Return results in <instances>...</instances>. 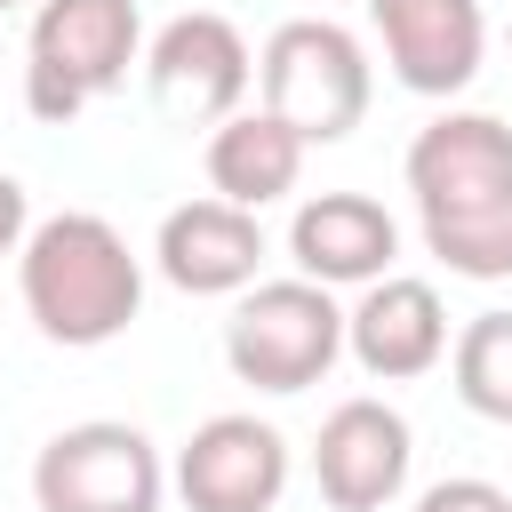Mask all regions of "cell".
<instances>
[{"label": "cell", "mask_w": 512, "mask_h": 512, "mask_svg": "<svg viewBox=\"0 0 512 512\" xmlns=\"http://www.w3.org/2000/svg\"><path fill=\"white\" fill-rule=\"evenodd\" d=\"M152 264H160V280L184 288V296H240V288H256L264 224H256L248 208H224V200H184V208L160 216Z\"/></svg>", "instance_id": "cell-13"}, {"label": "cell", "mask_w": 512, "mask_h": 512, "mask_svg": "<svg viewBox=\"0 0 512 512\" xmlns=\"http://www.w3.org/2000/svg\"><path fill=\"white\" fill-rule=\"evenodd\" d=\"M168 480H176L184 512H272L288 488V440H280V424L224 408V416L192 424Z\"/></svg>", "instance_id": "cell-8"}, {"label": "cell", "mask_w": 512, "mask_h": 512, "mask_svg": "<svg viewBox=\"0 0 512 512\" xmlns=\"http://www.w3.org/2000/svg\"><path fill=\"white\" fill-rule=\"evenodd\" d=\"M144 64V16L136 0H40L24 32V104L32 120L64 128L96 96H112Z\"/></svg>", "instance_id": "cell-2"}, {"label": "cell", "mask_w": 512, "mask_h": 512, "mask_svg": "<svg viewBox=\"0 0 512 512\" xmlns=\"http://www.w3.org/2000/svg\"><path fill=\"white\" fill-rule=\"evenodd\" d=\"M160 496H168V464L120 416L64 424L32 456V504L40 512H160Z\"/></svg>", "instance_id": "cell-5"}, {"label": "cell", "mask_w": 512, "mask_h": 512, "mask_svg": "<svg viewBox=\"0 0 512 512\" xmlns=\"http://www.w3.org/2000/svg\"><path fill=\"white\" fill-rule=\"evenodd\" d=\"M288 256H296V280H320L328 296L336 288H368L400 256V224L368 192H312L288 216Z\"/></svg>", "instance_id": "cell-12"}, {"label": "cell", "mask_w": 512, "mask_h": 512, "mask_svg": "<svg viewBox=\"0 0 512 512\" xmlns=\"http://www.w3.org/2000/svg\"><path fill=\"white\" fill-rule=\"evenodd\" d=\"M16 288H24V312L48 344L88 352V344H112L144 312V256L120 240V224L64 208V216H40L24 232Z\"/></svg>", "instance_id": "cell-1"}, {"label": "cell", "mask_w": 512, "mask_h": 512, "mask_svg": "<svg viewBox=\"0 0 512 512\" xmlns=\"http://www.w3.org/2000/svg\"><path fill=\"white\" fill-rule=\"evenodd\" d=\"M368 24L408 96H456L480 80V56H488L480 0H368Z\"/></svg>", "instance_id": "cell-10"}, {"label": "cell", "mask_w": 512, "mask_h": 512, "mask_svg": "<svg viewBox=\"0 0 512 512\" xmlns=\"http://www.w3.org/2000/svg\"><path fill=\"white\" fill-rule=\"evenodd\" d=\"M24 232H32V200H24V184L0 168V256H16Z\"/></svg>", "instance_id": "cell-18"}, {"label": "cell", "mask_w": 512, "mask_h": 512, "mask_svg": "<svg viewBox=\"0 0 512 512\" xmlns=\"http://www.w3.org/2000/svg\"><path fill=\"white\" fill-rule=\"evenodd\" d=\"M144 80H152V104H160V112L216 128V120L240 112V96H248V80H256V56H248V40H240L232 16L184 8V16H168V24L152 32Z\"/></svg>", "instance_id": "cell-6"}, {"label": "cell", "mask_w": 512, "mask_h": 512, "mask_svg": "<svg viewBox=\"0 0 512 512\" xmlns=\"http://www.w3.org/2000/svg\"><path fill=\"white\" fill-rule=\"evenodd\" d=\"M208 200H224V208H272V200H288L296 192V176H304V136L296 128H280L264 104L256 112H232V120H216L208 128Z\"/></svg>", "instance_id": "cell-14"}, {"label": "cell", "mask_w": 512, "mask_h": 512, "mask_svg": "<svg viewBox=\"0 0 512 512\" xmlns=\"http://www.w3.org/2000/svg\"><path fill=\"white\" fill-rule=\"evenodd\" d=\"M408 464H416V432L400 408L384 400H336L320 416V440H312V480L328 496V512H384L400 488H408Z\"/></svg>", "instance_id": "cell-9"}, {"label": "cell", "mask_w": 512, "mask_h": 512, "mask_svg": "<svg viewBox=\"0 0 512 512\" xmlns=\"http://www.w3.org/2000/svg\"><path fill=\"white\" fill-rule=\"evenodd\" d=\"M256 88H264V112L296 128L312 152V144H344L368 120L376 72H368V48L336 16H288L256 56Z\"/></svg>", "instance_id": "cell-3"}, {"label": "cell", "mask_w": 512, "mask_h": 512, "mask_svg": "<svg viewBox=\"0 0 512 512\" xmlns=\"http://www.w3.org/2000/svg\"><path fill=\"white\" fill-rule=\"evenodd\" d=\"M224 360L256 392H312L344 360V304L320 280H256L224 320Z\"/></svg>", "instance_id": "cell-4"}, {"label": "cell", "mask_w": 512, "mask_h": 512, "mask_svg": "<svg viewBox=\"0 0 512 512\" xmlns=\"http://www.w3.org/2000/svg\"><path fill=\"white\" fill-rule=\"evenodd\" d=\"M408 512H512V496H504L496 480H480V472H448V480H432Z\"/></svg>", "instance_id": "cell-17"}, {"label": "cell", "mask_w": 512, "mask_h": 512, "mask_svg": "<svg viewBox=\"0 0 512 512\" xmlns=\"http://www.w3.org/2000/svg\"><path fill=\"white\" fill-rule=\"evenodd\" d=\"M344 352L376 376V384H408V376H432L448 360V304L432 280H408V272H384L360 288V304L344 312Z\"/></svg>", "instance_id": "cell-11"}, {"label": "cell", "mask_w": 512, "mask_h": 512, "mask_svg": "<svg viewBox=\"0 0 512 512\" xmlns=\"http://www.w3.org/2000/svg\"><path fill=\"white\" fill-rule=\"evenodd\" d=\"M424 248H432L456 280H512V200H504V208H480V216L424 224Z\"/></svg>", "instance_id": "cell-16"}, {"label": "cell", "mask_w": 512, "mask_h": 512, "mask_svg": "<svg viewBox=\"0 0 512 512\" xmlns=\"http://www.w3.org/2000/svg\"><path fill=\"white\" fill-rule=\"evenodd\" d=\"M408 192L424 224L480 216L512 200V128L496 112H440L408 144Z\"/></svg>", "instance_id": "cell-7"}, {"label": "cell", "mask_w": 512, "mask_h": 512, "mask_svg": "<svg viewBox=\"0 0 512 512\" xmlns=\"http://www.w3.org/2000/svg\"><path fill=\"white\" fill-rule=\"evenodd\" d=\"M448 376L472 416L512 424V312H472L448 336Z\"/></svg>", "instance_id": "cell-15"}, {"label": "cell", "mask_w": 512, "mask_h": 512, "mask_svg": "<svg viewBox=\"0 0 512 512\" xmlns=\"http://www.w3.org/2000/svg\"><path fill=\"white\" fill-rule=\"evenodd\" d=\"M0 8H24V0H0Z\"/></svg>", "instance_id": "cell-19"}]
</instances>
